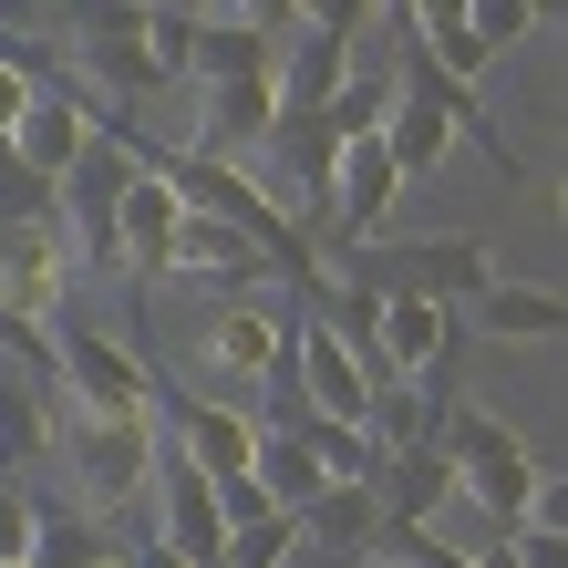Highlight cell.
Returning a JSON list of instances; mask_svg holds the SVG:
<instances>
[{"label":"cell","mask_w":568,"mask_h":568,"mask_svg":"<svg viewBox=\"0 0 568 568\" xmlns=\"http://www.w3.org/2000/svg\"><path fill=\"white\" fill-rule=\"evenodd\" d=\"M62 455H73L83 517H104V507H135V496L155 486V455H165V434H155V424H83V414H73Z\"/></svg>","instance_id":"7"},{"label":"cell","mask_w":568,"mask_h":568,"mask_svg":"<svg viewBox=\"0 0 568 568\" xmlns=\"http://www.w3.org/2000/svg\"><path fill=\"white\" fill-rule=\"evenodd\" d=\"M434 404L445 393H424V383H373V404H362V434H373V455H404L434 434Z\"/></svg>","instance_id":"22"},{"label":"cell","mask_w":568,"mask_h":568,"mask_svg":"<svg viewBox=\"0 0 568 568\" xmlns=\"http://www.w3.org/2000/svg\"><path fill=\"white\" fill-rule=\"evenodd\" d=\"M124 568H186V558H165V548H135V558H124Z\"/></svg>","instance_id":"29"},{"label":"cell","mask_w":568,"mask_h":568,"mask_svg":"<svg viewBox=\"0 0 568 568\" xmlns=\"http://www.w3.org/2000/svg\"><path fill=\"white\" fill-rule=\"evenodd\" d=\"M434 455H445V476H455V496L465 507H476L496 538H507V527L538 507V486H548V465L517 445L507 424H496L486 404H465V393H445V404H434V434H424Z\"/></svg>","instance_id":"1"},{"label":"cell","mask_w":568,"mask_h":568,"mask_svg":"<svg viewBox=\"0 0 568 568\" xmlns=\"http://www.w3.org/2000/svg\"><path fill=\"white\" fill-rule=\"evenodd\" d=\"M465 31L486 42V62H507L527 31H538V11H527V0H465Z\"/></svg>","instance_id":"25"},{"label":"cell","mask_w":568,"mask_h":568,"mask_svg":"<svg viewBox=\"0 0 568 568\" xmlns=\"http://www.w3.org/2000/svg\"><path fill=\"white\" fill-rule=\"evenodd\" d=\"M155 548L165 558H186V568H217V548H227V517H217V486L196 476V465H176V455H155Z\"/></svg>","instance_id":"11"},{"label":"cell","mask_w":568,"mask_h":568,"mask_svg":"<svg viewBox=\"0 0 568 568\" xmlns=\"http://www.w3.org/2000/svg\"><path fill=\"white\" fill-rule=\"evenodd\" d=\"M62 290H73V248H62V227H52V217L0 227V311L52 331V321H62Z\"/></svg>","instance_id":"10"},{"label":"cell","mask_w":568,"mask_h":568,"mask_svg":"<svg viewBox=\"0 0 568 568\" xmlns=\"http://www.w3.org/2000/svg\"><path fill=\"white\" fill-rule=\"evenodd\" d=\"M373 507H383L393 527H434V517L455 507V476H445V455H434V445L383 455V465H373Z\"/></svg>","instance_id":"18"},{"label":"cell","mask_w":568,"mask_h":568,"mask_svg":"<svg viewBox=\"0 0 568 568\" xmlns=\"http://www.w3.org/2000/svg\"><path fill=\"white\" fill-rule=\"evenodd\" d=\"M21 548H31V496L0 476V568H21Z\"/></svg>","instance_id":"27"},{"label":"cell","mask_w":568,"mask_h":568,"mask_svg":"<svg viewBox=\"0 0 568 568\" xmlns=\"http://www.w3.org/2000/svg\"><path fill=\"white\" fill-rule=\"evenodd\" d=\"M145 52L165 83H186V52H196V11H145Z\"/></svg>","instance_id":"26"},{"label":"cell","mask_w":568,"mask_h":568,"mask_svg":"<svg viewBox=\"0 0 568 568\" xmlns=\"http://www.w3.org/2000/svg\"><path fill=\"white\" fill-rule=\"evenodd\" d=\"M217 568H300V527H290V517H248V527H227Z\"/></svg>","instance_id":"24"},{"label":"cell","mask_w":568,"mask_h":568,"mask_svg":"<svg viewBox=\"0 0 568 568\" xmlns=\"http://www.w3.org/2000/svg\"><path fill=\"white\" fill-rule=\"evenodd\" d=\"M52 393H73L83 424H155V404H165L145 362L83 321H52Z\"/></svg>","instance_id":"4"},{"label":"cell","mask_w":568,"mask_h":568,"mask_svg":"<svg viewBox=\"0 0 568 568\" xmlns=\"http://www.w3.org/2000/svg\"><path fill=\"white\" fill-rule=\"evenodd\" d=\"M124 186H135V155H124L114 135H93V155L52 186V227H62V248H73V270H83V258L114 270V207H124Z\"/></svg>","instance_id":"6"},{"label":"cell","mask_w":568,"mask_h":568,"mask_svg":"<svg viewBox=\"0 0 568 568\" xmlns=\"http://www.w3.org/2000/svg\"><path fill=\"white\" fill-rule=\"evenodd\" d=\"M331 280H352V290H373V300H434V311H465L486 280H496V258L486 239H424V248H342L331 258Z\"/></svg>","instance_id":"3"},{"label":"cell","mask_w":568,"mask_h":568,"mask_svg":"<svg viewBox=\"0 0 568 568\" xmlns=\"http://www.w3.org/2000/svg\"><path fill=\"white\" fill-rule=\"evenodd\" d=\"M93 135H104V104H93V93L62 73V83H42V93L21 104V124H11L0 145H11V165H21L31 186H62V176L93 155Z\"/></svg>","instance_id":"5"},{"label":"cell","mask_w":568,"mask_h":568,"mask_svg":"<svg viewBox=\"0 0 568 568\" xmlns=\"http://www.w3.org/2000/svg\"><path fill=\"white\" fill-rule=\"evenodd\" d=\"M290 527H300V568H342V558H373L383 507H373V486H321Z\"/></svg>","instance_id":"14"},{"label":"cell","mask_w":568,"mask_h":568,"mask_svg":"<svg viewBox=\"0 0 568 568\" xmlns=\"http://www.w3.org/2000/svg\"><path fill=\"white\" fill-rule=\"evenodd\" d=\"M165 248H176V196H165V176H135L114 207V270L135 290H165Z\"/></svg>","instance_id":"17"},{"label":"cell","mask_w":568,"mask_h":568,"mask_svg":"<svg viewBox=\"0 0 568 568\" xmlns=\"http://www.w3.org/2000/svg\"><path fill=\"white\" fill-rule=\"evenodd\" d=\"M373 145H383V165H393V176L414 186V176H434V165L455 155V124L434 114V104H424V93H414L404 73H393V114H383V135H373Z\"/></svg>","instance_id":"19"},{"label":"cell","mask_w":568,"mask_h":568,"mask_svg":"<svg viewBox=\"0 0 568 568\" xmlns=\"http://www.w3.org/2000/svg\"><path fill=\"white\" fill-rule=\"evenodd\" d=\"M93 568H124V558H93Z\"/></svg>","instance_id":"31"},{"label":"cell","mask_w":568,"mask_h":568,"mask_svg":"<svg viewBox=\"0 0 568 568\" xmlns=\"http://www.w3.org/2000/svg\"><path fill=\"white\" fill-rule=\"evenodd\" d=\"M155 434H165V455L196 465L207 486L248 476V455H258V424H248V414H227V404H207V393H176V404H155Z\"/></svg>","instance_id":"9"},{"label":"cell","mask_w":568,"mask_h":568,"mask_svg":"<svg viewBox=\"0 0 568 568\" xmlns=\"http://www.w3.org/2000/svg\"><path fill=\"white\" fill-rule=\"evenodd\" d=\"M196 373L217 383L207 404H227V414H248L258 393H280V383H290V290L217 300L207 331H196Z\"/></svg>","instance_id":"2"},{"label":"cell","mask_w":568,"mask_h":568,"mask_svg":"<svg viewBox=\"0 0 568 568\" xmlns=\"http://www.w3.org/2000/svg\"><path fill=\"white\" fill-rule=\"evenodd\" d=\"M270 124H280L270 73H258V83H207V93H196V145H186V155H207V165H248L258 145H270Z\"/></svg>","instance_id":"12"},{"label":"cell","mask_w":568,"mask_h":568,"mask_svg":"<svg viewBox=\"0 0 568 568\" xmlns=\"http://www.w3.org/2000/svg\"><path fill=\"white\" fill-rule=\"evenodd\" d=\"M73 31H83V52L62 62V73H73L104 114H114V104H135V93H165L155 52H145V11H83Z\"/></svg>","instance_id":"8"},{"label":"cell","mask_w":568,"mask_h":568,"mask_svg":"<svg viewBox=\"0 0 568 568\" xmlns=\"http://www.w3.org/2000/svg\"><path fill=\"white\" fill-rule=\"evenodd\" d=\"M290 393H300L311 414H331V424H362V404H373V373H362V362L331 342L321 321H300V331H290Z\"/></svg>","instance_id":"13"},{"label":"cell","mask_w":568,"mask_h":568,"mask_svg":"<svg viewBox=\"0 0 568 568\" xmlns=\"http://www.w3.org/2000/svg\"><path fill=\"white\" fill-rule=\"evenodd\" d=\"M465 568H517V548H507V538H486V548H465Z\"/></svg>","instance_id":"28"},{"label":"cell","mask_w":568,"mask_h":568,"mask_svg":"<svg viewBox=\"0 0 568 568\" xmlns=\"http://www.w3.org/2000/svg\"><path fill=\"white\" fill-rule=\"evenodd\" d=\"M270 31H258V11H239V0H217V11H196V52H186V83H258L270 73Z\"/></svg>","instance_id":"15"},{"label":"cell","mask_w":568,"mask_h":568,"mask_svg":"<svg viewBox=\"0 0 568 568\" xmlns=\"http://www.w3.org/2000/svg\"><path fill=\"white\" fill-rule=\"evenodd\" d=\"M383 114H393V62H383V73H373V62H362V73L342 83V93H331V145H373L383 135Z\"/></svg>","instance_id":"23"},{"label":"cell","mask_w":568,"mask_h":568,"mask_svg":"<svg viewBox=\"0 0 568 568\" xmlns=\"http://www.w3.org/2000/svg\"><path fill=\"white\" fill-rule=\"evenodd\" d=\"M52 445H62V424H52V393L0 373V476L21 486V465H42Z\"/></svg>","instance_id":"20"},{"label":"cell","mask_w":568,"mask_h":568,"mask_svg":"<svg viewBox=\"0 0 568 568\" xmlns=\"http://www.w3.org/2000/svg\"><path fill=\"white\" fill-rule=\"evenodd\" d=\"M445 321H465V331H486V342H558L568 331V300L548 290V280H486L465 311H445Z\"/></svg>","instance_id":"16"},{"label":"cell","mask_w":568,"mask_h":568,"mask_svg":"<svg viewBox=\"0 0 568 568\" xmlns=\"http://www.w3.org/2000/svg\"><path fill=\"white\" fill-rule=\"evenodd\" d=\"M342 568H393V558H342Z\"/></svg>","instance_id":"30"},{"label":"cell","mask_w":568,"mask_h":568,"mask_svg":"<svg viewBox=\"0 0 568 568\" xmlns=\"http://www.w3.org/2000/svg\"><path fill=\"white\" fill-rule=\"evenodd\" d=\"M93 558H114L104 527H93L83 507H42V496H31V548H21V568H93Z\"/></svg>","instance_id":"21"}]
</instances>
